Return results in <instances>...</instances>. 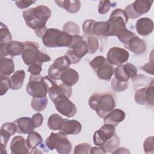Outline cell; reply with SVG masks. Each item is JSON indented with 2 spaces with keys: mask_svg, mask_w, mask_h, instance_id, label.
Here are the masks:
<instances>
[{
  "mask_svg": "<svg viewBox=\"0 0 154 154\" xmlns=\"http://www.w3.org/2000/svg\"><path fill=\"white\" fill-rule=\"evenodd\" d=\"M22 14L26 25L34 30L37 36L42 37L47 29L46 23L51 15L50 8L47 6L40 5L24 10Z\"/></svg>",
  "mask_w": 154,
  "mask_h": 154,
  "instance_id": "1",
  "label": "cell"
},
{
  "mask_svg": "<svg viewBox=\"0 0 154 154\" xmlns=\"http://www.w3.org/2000/svg\"><path fill=\"white\" fill-rule=\"evenodd\" d=\"M55 83V81L49 76L31 75L26 90L32 97H43L46 96L49 88Z\"/></svg>",
  "mask_w": 154,
  "mask_h": 154,
  "instance_id": "2",
  "label": "cell"
},
{
  "mask_svg": "<svg viewBox=\"0 0 154 154\" xmlns=\"http://www.w3.org/2000/svg\"><path fill=\"white\" fill-rule=\"evenodd\" d=\"M90 107L100 118L104 117L115 107V100L111 93H94L88 100Z\"/></svg>",
  "mask_w": 154,
  "mask_h": 154,
  "instance_id": "3",
  "label": "cell"
},
{
  "mask_svg": "<svg viewBox=\"0 0 154 154\" xmlns=\"http://www.w3.org/2000/svg\"><path fill=\"white\" fill-rule=\"evenodd\" d=\"M42 38L43 45L48 48L69 47L73 35L57 28H47Z\"/></svg>",
  "mask_w": 154,
  "mask_h": 154,
  "instance_id": "4",
  "label": "cell"
},
{
  "mask_svg": "<svg viewBox=\"0 0 154 154\" xmlns=\"http://www.w3.org/2000/svg\"><path fill=\"white\" fill-rule=\"evenodd\" d=\"M25 49L22 54V58L25 64L28 66L34 64H41L51 61V57L38 49L39 45L35 42H23Z\"/></svg>",
  "mask_w": 154,
  "mask_h": 154,
  "instance_id": "5",
  "label": "cell"
},
{
  "mask_svg": "<svg viewBox=\"0 0 154 154\" xmlns=\"http://www.w3.org/2000/svg\"><path fill=\"white\" fill-rule=\"evenodd\" d=\"M65 55L68 57L71 64H76L88 52L87 41L79 35H73L72 42L69 46Z\"/></svg>",
  "mask_w": 154,
  "mask_h": 154,
  "instance_id": "6",
  "label": "cell"
},
{
  "mask_svg": "<svg viewBox=\"0 0 154 154\" xmlns=\"http://www.w3.org/2000/svg\"><path fill=\"white\" fill-rule=\"evenodd\" d=\"M46 144L49 149H54L60 154H69L72 149V144L66 135L61 132H51L46 139Z\"/></svg>",
  "mask_w": 154,
  "mask_h": 154,
  "instance_id": "7",
  "label": "cell"
},
{
  "mask_svg": "<svg viewBox=\"0 0 154 154\" xmlns=\"http://www.w3.org/2000/svg\"><path fill=\"white\" fill-rule=\"evenodd\" d=\"M128 19L125 10L120 8L114 10L107 21L109 24V31L107 36H117L121 31L127 29L126 24Z\"/></svg>",
  "mask_w": 154,
  "mask_h": 154,
  "instance_id": "8",
  "label": "cell"
},
{
  "mask_svg": "<svg viewBox=\"0 0 154 154\" xmlns=\"http://www.w3.org/2000/svg\"><path fill=\"white\" fill-rule=\"evenodd\" d=\"M82 30L86 35L107 36L109 31V24L107 21L96 22L93 19H88L84 22Z\"/></svg>",
  "mask_w": 154,
  "mask_h": 154,
  "instance_id": "9",
  "label": "cell"
},
{
  "mask_svg": "<svg viewBox=\"0 0 154 154\" xmlns=\"http://www.w3.org/2000/svg\"><path fill=\"white\" fill-rule=\"evenodd\" d=\"M153 1L137 0L126 7L125 11L129 18L134 19L149 11Z\"/></svg>",
  "mask_w": 154,
  "mask_h": 154,
  "instance_id": "10",
  "label": "cell"
},
{
  "mask_svg": "<svg viewBox=\"0 0 154 154\" xmlns=\"http://www.w3.org/2000/svg\"><path fill=\"white\" fill-rule=\"evenodd\" d=\"M129 57V52L119 47H112L107 52L106 60L111 65L120 66L126 63Z\"/></svg>",
  "mask_w": 154,
  "mask_h": 154,
  "instance_id": "11",
  "label": "cell"
},
{
  "mask_svg": "<svg viewBox=\"0 0 154 154\" xmlns=\"http://www.w3.org/2000/svg\"><path fill=\"white\" fill-rule=\"evenodd\" d=\"M71 63L66 55L57 58L48 69V76L54 80H60L63 71L69 67Z\"/></svg>",
  "mask_w": 154,
  "mask_h": 154,
  "instance_id": "12",
  "label": "cell"
},
{
  "mask_svg": "<svg viewBox=\"0 0 154 154\" xmlns=\"http://www.w3.org/2000/svg\"><path fill=\"white\" fill-rule=\"evenodd\" d=\"M53 102L58 112L63 116L70 118L73 117L76 113L75 105L67 96L58 97Z\"/></svg>",
  "mask_w": 154,
  "mask_h": 154,
  "instance_id": "13",
  "label": "cell"
},
{
  "mask_svg": "<svg viewBox=\"0 0 154 154\" xmlns=\"http://www.w3.org/2000/svg\"><path fill=\"white\" fill-rule=\"evenodd\" d=\"M114 134H116L115 127L112 125L104 123L99 130L94 132L93 142L97 146L102 147Z\"/></svg>",
  "mask_w": 154,
  "mask_h": 154,
  "instance_id": "14",
  "label": "cell"
},
{
  "mask_svg": "<svg viewBox=\"0 0 154 154\" xmlns=\"http://www.w3.org/2000/svg\"><path fill=\"white\" fill-rule=\"evenodd\" d=\"M114 78L119 81L126 82L130 78L137 76V69L136 67L129 63L117 66L114 70Z\"/></svg>",
  "mask_w": 154,
  "mask_h": 154,
  "instance_id": "15",
  "label": "cell"
},
{
  "mask_svg": "<svg viewBox=\"0 0 154 154\" xmlns=\"http://www.w3.org/2000/svg\"><path fill=\"white\" fill-rule=\"evenodd\" d=\"M153 81L147 87L138 90L134 96L135 102L139 105H153Z\"/></svg>",
  "mask_w": 154,
  "mask_h": 154,
  "instance_id": "16",
  "label": "cell"
},
{
  "mask_svg": "<svg viewBox=\"0 0 154 154\" xmlns=\"http://www.w3.org/2000/svg\"><path fill=\"white\" fill-rule=\"evenodd\" d=\"M17 132V126L15 123L6 122L1 128L0 149L1 153H7L6 145L11 136Z\"/></svg>",
  "mask_w": 154,
  "mask_h": 154,
  "instance_id": "17",
  "label": "cell"
},
{
  "mask_svg": "<svg viewBox=\"0 0 154 154\" xmlns=\"http://www.w3.org/2000/svg\"><path fill=\"white\" fill-rule=\"evenodd\" d=\"M1 58L6 57L7 55L12 57L22 54L25 49L23 42L11 41L7 44H0Z\"/></svg>",
  "mask_w": 154,
  "mask_h": 154,
  "instance_id": "18",
  "label": "cell"
},
{
  "mask_svg": "<svg viewBox=\"0 0 154 154\" xmlns=\"http://www.w3.org/2000/svg\"><path fill=\"white\" fill-rule=\"evenodd\" d=\"M72 93V88L71 87L67 86L63 83L60 84L55 83L48 90L49 96L52 102H54L57 98L62 96H67L70 98Z\"/></svg>",
  "mask_w": 154,
  "mask_h": 154,
  "instance_id": "19",
  "label": "cell"
},
{
  "mask_svg": "<svg viewBox=\"0 0 154 154\" xmlns=\"http://www.w3.org/2000/svg\"><path fill=\"white\" fill-rule=\"evenodd\" d=\"M82 130L81 123L76 120H68L63 119V124L60 131L64 135H76Z\"/></svg>",
  "mask_w": 154,
  "mask_h": 154,
  "instance_id": "20",
  "label": "cell"
},
{
  "mask_svg": "<svg viewBox=\"0 0 154 154\" xmlns=\"http://www.w3.org/2000/svg\"><path fill=\"white\" fill-rule=\"evenodd\" d=\"M10 150L12 154L29 153L25 139L20 135L13 137L10 143Z\"/></svg>",
  "mask_w": 154,
  "mask_h": 154,
  "instance_id": "21",
  "label": "cell"
},
{
  "mask_svg": "<svg viewBox=\"0 0 154 154\" xmlns=\"http://www.w3.org/2000/svg\"><path fill=\"white\" fill-rule=\"evenodd\" d=\"M135 28L138 34L142 36H147L153 30V22L148 17H142L137 20Z\"/></svg>",
  "mask_w": 154,
  "mask_h": 154,
  "instance_id": "22",
  "label": "cell"
},
{
  "mask_svg": "<svg viewBox=\"0 0 154 154\" xmlns=\"http://www.w3.org/2000/svg\"><path fill=\"white\" fill-rule=\"evenodd\" d=\"M124 46L137 55H141L146 51V43L137 35L132 37Z\"/></svg>",
  "mask_w": 154,
  "mask_h": 154,
  "instance_id": "23",
  "label": "cell"
},
{
  "mask_svg": "<svg viewBox=\"0 0 154 154\" xmlns=\"http://www.w3.org/2000/svg\"><path fill=\"white\" fill-rule=\"evenodd\" d=\"M126 117L125 112L120 109H113L103 118L104 123L110 124L116 127L119 123L123 122Z\"/></svg>",
  "mask_w": 154,
  "mask_h": 154,
  "instance_id": "24",
  "label": "cell"
},
{
  "mask_svg": "<svg viewBox=\"0 0 154 154\" xmlns=\"http://www.w3.org/2000/svg\"><path fill=\"white\" fill-rule=\"evenodd\" d=\"M14 122L17 126V132L20 134H29L34 131L35 129L31 119L28 117L19 118Z\"/></svg>",
  "mask_w": 154,
  "mask_h": 154,
  "instance_id": "25",
  "label": "cell"
},
{
  "mask_svg": "<svg viewBox=\"0 0 154 154\" xmlns=\"http://www.w3.org/2000/svg\"><path fill=\"white\" fill-rule=\"evenodd\" d=\"M79 79V74L75 69L67 68L63 71L60 75V80L64 84L72 87L75 85Z\"/></svg>",
  "mask_w": 154,
  "mask_h": 154,
  "instance_id": "26",
  "label": "cell"
},
{
  "mask_svg": "<svg viewBox=\"0 0 154 154\" xmlns=\"http://www.w3.org/2000/svg\"><path fill=\"white\" fill-rule=\"evenodd\" d=\"M14 71V64L11 58L1 57L0 60V76L8 77Z\"/></svg>",
  "mask_w": 154,
  "mask_h": 154,
  "instance_id": "27",
  "label": "cell"
},
{
  "mask_svg": "<svg viewBox=\"0 0 154 154\" xmlns=\"http://www.w3.org/2000/svg\"><path fill=\"white\" fill-rule=\"evenodd\" d=\"M94 71L99 79L106 81H109L114 73L113 66L107 61Z\"/></svg>",
  "mask_w": 154,
  "mask_h": 154,
  "instance_id": "28",
  "label": "cell"
},
{
  "mask_svg": "<svg viewBox=\"0 0 154 154\" xmlns=\"http://www.w3.org/2000/svg\"><path fill=\"white\" fill-rule=\"evenodd\" d=\"M25 77V72L23 70L16 71L13 75L9 78L10 83V88L14 90L21 88L23 85V81Z\"/></svg>",
  "mask_w": 154,
  "mask_h": 154,
  "instance_id": "29",
  "label": "cell"
},
{
  "mask_svg": "<svg viewBox=\"0 0 154 154\" xmlns=\"http://www.w3.org/2000/svg\"><path fill=\"white\" fill-rule=\"evenodd\" d=\"M58 6L64 8L70 13H76L79 11L81 7V2L77 1H55Z\"/></svg>",
  "mask_w": 154,
  "mask_h": 154,
  "instance_id": "30",
  "label": "cell"
},
{
  "mask_svg": "<svg viewBox=\"0 0 154 154\" xmlns=\"http://www.w3.org/2000/svg\"><path fill=\"white\" fill-rule=\"evenodd\" d=\"M26 145L29 149L34 150L43 143V139L41 135L37 132L32 131L28 134L26 140Z\"/></svg>",
  "mask_w": 154,
  "mask_h": 154,
  "instance_id": "31",
  "label": "cell"
},
{
  "mask_svg": "<svg viewBox=\"0 0 154 154\" xmlns=\"http://www.w3.org/2000/svg\"><path fill=\"white\" fill-rule=\"evenodd\" d=\"M63 119L58 114H53L50 116L48 120V128L53 131H58L60 129L63 124Z\"/></svg>",
  "mask_w": 154,
  "mask_h": 154,
  "instance_id": "32",
  "label": "cell"
},
{
  "mask_svg": "<svg viewBox=\"0 0 154 154\" xmlns=\"http://www.w3.org/2000/svg\"><path fill=\"white\" fill-rule=\"evenodd\" d=\"M48 105L47 97H33L31 100V108L35 111H43Z\"/></svg>",
  "mask_w": 154,
  "mask_h": 154,
  "instance_id": "33",
  "label": "cell"
},
{
  "mask_svg": "<svg viewBox=\"0 0 154 154\" xmlns=\"http://www.w3.org/2000/svg\"><path fill=\"white\" fill-rule=\"evenodd\" d=\"M119 137L116 134L105 143L102 147L106 150V152L112 153L119 147Z\"/></svg>",
  "mask_w": 154,
  "mask_h": 154,
  "instance_id": "34",
  "label": "cell"
},
{
  "mask_svg": "<svg viewBox=\"0 0 154 154\" xmlns=\"http://www.w3.org/2000/svg\"><path fill=\"white\" fill-rule=\"evenodd\" d=\"M12 41V36L8 27L2 22L0 28V44H7Z\"/></svg>",
  "mask_w": 154,
  "mask_h": 154,
  "instance_id": "35",
  "label": "cell"
},
{
  "mask_svg": "<svg viewBox=\"0 0 154 154\" xmlns=\"http://www.w3.org/2000/svg\"><path fill=\"white\" fill-rule=\"evenodd\" d=\"M63 30L72 35H79L80 31L78 25L73 22H66L63 27Z\"/></svg>",
  "mask_w": 154,
  "mask_h": 154,
  "instance_id": "36",
  "label": "cell"
},
{
  "mask_svg": "<svg viewBox=\"0 0 154 154\" xmlns=\"http://www.w3.org/2000/svg\"><path fill=\"white\" fill-rule=\"evenodd\" d=\"M135 35L136 34L132 31L128 30V29H125L121 31L117 35V37H118L119 40L123 44V45L125 46L128 43L129 40Z\"/></svg>",
  "mask_w": 154,
  "mask_h": 154,
  "instance_id": "37",
  "label": "cell"
},
{
  "mask_svg": "<svg viewBox=\"0 0 154 154\" xmlns=\"http://www.w3.org/2000/svg\"><path fill=\"white\" fill-rule=\"evenodd\" d=\"M129 82L128 81L126 82H122L116 80L114 78L111 81V87L112 89L116 92H122L125 91L127 89L128 87Z\"/></svg>",
  "mask_w": 154,
  "mask_h": 154,
  "instance_id": "38",
  "label": "cell"
},
{
  "mask_svg": "<svg viewBox=\"0 0 154 154\" xmlns=\"http://www.w3.org/2000/svg\"><path fill=\"white\" fill-rule=\"evenodd\" d=\"M116 5V2H111L109 1H101L99 2L98 6V12L99 14H103L109 11L112 7Z\"/></svg>",
  "mask_w": 154,
  "mask_h": 154,
  "instance_id": "39",
  "label": "cell"
},
{
  "mask_svg": "<svg viewBox=\"0 0 154 154\" xmlns=\"http://www.w3.org/2000/svg\"><path fill=\"white\" fill-rule=\"evenodd\" d=\"M87 44L88 46V52L90 54L95 53L99 46L97 38L94 35H89L87 38Z\"/></svg>",
  "mask_w": 154,
  "mask_h": 154,
  "instance_id": "40",
  "label": "cell"
},
{
  "mask_svg": "<svg viewBox=\"0 0 154 154\" xmlns=\"http://www.w3.org/2000/svg\"><path fill=\"white\" fill-rule=\"evenodd\" d=\"M91 147H92L88 143H81L75 146L73 153L74 154H76V153L88 154L90 153Z\"/></svg>",
  "mask_w": 154,
  "mask_h": 154,
  "instance_id": "41",
  "label": "cell"
},
{
  "mask_svg": "<svg viewBox=\"0 0 154 154\" xmlns=\"http://www.w3.org/2000/svg\"><path fill=\"white\" fill-rule=\"evenodd\" d=\"M153 137H148L144 141L143 148L146 153H153L154 151V141Z\"/></svg>",
  "mask_w": 154,
  "mask_h": 154,
  "instance_id": "42",
  "label": "cell"
},
{
  "mask_svg": "<svg viewBox=\"0 0 154 154\" xmlns=\"http://www.w3.org/2000/svg\"><path fill=\"white\" fill-rule=\"evenodd\" d=\"M106 61L107 60L104 57L99 55L94 58L90 62V65L91 66V67L94 70H96L97 68H99L102 65H103Z\"/></svg>",
  "mask_w": 154,
  "mask_h": 154,
  "instance_id": "43",
  "label": "cell"
},
{
  "mask_svg": "<svg viewBox=\"0 0 154 154\" xmlns=\"http://www.w3.org/2000/svg\"><path fill=\"white\" fill-rule=\"evenodd\" d=\"M1 77V85H0V95L5 94L8 90L10 88V79L8 77Z\"/></svg>",
  "mask_w": 154,
  "mask_h": 154,
  "instance_id": "44",
  "label": "cell"
},
{
  "mask_svg": "<svg viewBox=\"0 0 154 154\" xmlns=\"http://www.w3.org/2000/svg\"><path fill=\"white\" fill-rule=\"evenodd\" d=\"M31 120L32 122V124L33 126H34V128H38L40 127L43 122V117L42 115V114L38 112L36 113L35 114H34L32 117H31Z\"/></svg>",
  "mask_w": 154,
  "mask_h": 154,
  "instance_id": "45",
  "label": "cell"
},
{
  "mask_svg": "<svg viewBox=\"0 0 154 154\" xmlns=\"http://www.w3.org/2000/svg\"><path fill=\"white\" fill-rule=\"evenodd\" d=\"M42 64H34L28 66V72H29L31 75H40V72H42Z\"/></svg>",
  "mask_w": 154,
  "mask_h": 154,
  "instance_id": "46",
  "label": "cell"
},
{
  "mask_svg": "<svg viewBox=\"0 0 154 154\" xmlns=\"http://www.w3.org/2000/svg\"><path fill=\"white\" fill-rule=\"evenodd\" d=\"M35 2V1H20V0H19V1H15L16 5L20 9L26 8Z\"/></svg>",
  "mask_w": 154,
  "mask_h": 154,
  "instance_id": "47",
  "label": "cell"
},
{
  "mask_svg": "<svg viewBox=\"0 0 154 154\" xmlns=\"http://www.w3.org/2000/svg\"><path fill=\"white\" fill-rule=\"evenodd\" d=\"M141 69L146 72L147 73H149L150 75H153V60L152 58L151 59V61L147 63H146V64H144V66L141 67Z\"/></svg>",
  "mask_w": 154,
  "mask_h": 154,
  "instance_id": "48",
  "label": "cell"
},
{
  "mask_svg": "<svg viewBox=\"0 0 154 154\" xmlns=\"http://www.w3.org/2000/svg\"><path fill=\"white\" fill-rule=\"evenodd\" d=\"M106 150L100 146H98V147H91L90 153L93 154V153H106Z\"/></svg>",
  "mask_w": 154,
  "mask_h": 154,
  "instance_id": "49",
  "label": "cell"
},
{
  "mask_svg": "<svg viewBox=\"0 0 154 154\" xmlns=\"http://www.w3.org/2000/svg\"><path fill=\"white\" fill-rule=\"evenodd\" d=\"M129 153L130 152L126 148L124 147H119L116 149L114 151L112 152V153Z\"/></svg>",
  "mask_w": 154,
  "mask_h": 154,
  "instance_id": "50",
  "label": "cell"
}]
</instances>
